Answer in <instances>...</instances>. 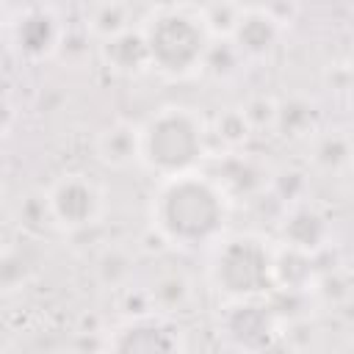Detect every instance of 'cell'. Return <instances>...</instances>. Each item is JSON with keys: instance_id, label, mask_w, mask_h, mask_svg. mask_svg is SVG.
Segmentation results:
<instances>
[{"instance_id": "obj_10", "label": "cell", "mask_w": 354, "mask_h": 354, "mask_svg": "<svg viewBox=\"0 0 354 354\" xmlns=\"http://www.w3.org/2000/svg\"><path fill=\"white\" fill-rule=\"evenodd\" d=\"M97 155L113 169H127L130 163H138V127L127 122L105 127L97 138Z\"/></svg>"}, {"instance_id": "obj_1", "label": "cell", "mask_w": 354, "mask_h": 354, "mask_svg": "<svg viewBox=\"0 0 354 354\" xmlns=\"http://www.w3.org/2000/svg\"><path fill=\"white\" fill-rule=\"evenodd\" d=\"M227 221V199L221 183L199 171L160 177L152 196V224L158 232L183 249L216 243Z\"/></svg>"}, {"instance_id": "obj_4", "label": "cell", "mask_w": 354, "mask_h": 354, "mask_svg": "<svg viewBox=\"0 0 354 354\" xmlns=\"http://www.w3.org/2000/svg\"><path fill=\"white\" fill-rule=\"evenodd\" d=\"M210 282L224 296L235 299H260L274 282V254L254 235H232L216 243L210 257Z\"/></svg>"}, {"instance_id": "obj_6", "label": "cell", "mask_w": 354, "mask_h": 354, "mask_svg": "<svg viewBox=\"0 0 354 354\" xmlns=\"http://www.w3.org/2000/svg\"><path fill=\"white\" fill-rule=\"evenodd\" d=\"M111 348L116 351H177L183 348L180 326L163 315H144L116 329Z\"/></svg>"}, {"instance_id": "obj_15", "label": "cell", "mask_w": 354, "mask_h": 354, "mask_svg": "<svg viewBox=\"0 0 354 354\" xmlns=\"http://www.w3.org/2000/svg\"><path fill=\"white\" fill-rule=\"evenodd\" d=\"M0 25H3V8H0Z\"/></svg>"}, {"instance_id": "obj_5", "label": "cell", "mask_w": 354, "mask_h": 354, "mask_svg": "<svg viewBox=\"0 0 354 354\" xmlns=\"http://www.w3.org/2000/svg\"><path fill=\"white\" fill-rule=\"evenodd\" d=\"M50 218L64 230H83L102 213V188L80 171H69L53 183L44 196Z\"/></svg>"}, {"instance_id": "obj_3", "label": "cell", "mask_w": 354, "mask_h": 354, "mask_svg": "<svg viewBox=\"0 0 354 354\" xmlns=\"http://www.w3.org/2000/svg\"><path fill=\"white\" fill-rule=\"evenodd\" d=\"M149 66L169 77H185L207 58V30L194 14L166 8L144 25Z\"/></svg>"}, {"instance_id": "obj_8", "label": "cell", "mask_w": 354, "mask_h": 354, "mask_svg": "<svg viewBox=\"0 0 354 354\" xmlns=\"http://www.w3.org/2000/svg\"><path fill=\"white\" fill-rule=\"evenodd\" d=\"M58 36H61L58 19L44 8L28 11L14 28V41H17L19 53H25L28 58L50 55L58 47Z\"/></svg>"}, {"instance_id": "obj_2", "label": "cell", "mask_w": 354, "mask_h": 354, "mask_svg": "<svg viewBox=\"0 0 354 354\" xmlns=\"http://www.w3.org/2000/svg\"><path fill=\"white\" fill-rule=\"evenodd\" d=\"M205 155L202 119L188 108H163L138 127V163L158 177L194 171Z\"/></svg>"}, {"instance_id": "obj_13", "label": "cell", "mask_w": 354, "mask_h": 354, "mask_svg": "<svg viewBox=\"0 0 354 354\" xmlns=\"http://www.w3.org/2000/svg\"><path fill=\"white\" fill-rule=\"evenodd\" d=\"M246 130H249V119L243 116V111H241V113L232 111V113H227L224 119H218V136H224V138L232 141V144L243 141V138H246Z\"/></svg>"}, {"instance_id": "obj_14", "label": "cell", "mask_w": 354, "mask_h": 354, "mask_svg": "<svg viewBox=\"0 0 354 354\" xmlns=\"http://www.w3.org/2000/svg\"><path fill=\"white\" fill-rule=\"evenodd\" d=\"M11 122H14V108H11V102H8V97L0 91V136L11 127Z\"/></svg>"}, {"instance_id": "obj_11", "label": "cell", "mask_w": 354, "mask_h": 354, "mask_svg": "<svg viewBox=\"0 0 354 354\" xmlns=\"http://www.w3.org/2000/svg\"><path fill=\"white\" fill-rule=\"evenodd\" d=\"M102 58L116 69V72H138L144 66H149L147 58V44H144V33H133V30H116L105 39L102 44Z\"/></svg>"}, {"instance_id": "obj_7", "label": "cell", "mask_w": 354, "mask_h": 354, "mask_svg": "<svg viewBox=\"0 0 354 354\" xmlns=\"http://www.w3.org/2000/svg\"><path fill=\"white\" fill-rule=\"evenodd\" d=\"M224 332L238 346H266L274 332V318L268 307L257 304V299H235L232 307H227L224 315Z\"/></svg>"}, {"instance_id": "obj_12", "label": "cell", "mask_w": 354, "mask_h": 354, "mask_svg": "<svg viewBox=\"0 0 354 354\" xmlns=\"http://www.w3.org/2000/svg\"><path fill=\"white\" fill-rule=\"evenodd\" d=\"M324 232H326L324 218H321L315 210H310V207L296 210V213L285 221V238H288V246H290V249H299V252L318 246L321 238H324Z\"/></svg>"}, {"instance_id": "obj_9", "label": "cell", "mask_w": 354, "mask_h": 354, "mask_svg": "<svg viewBox=\"0 0 354 354\" xmlns=\"http://www.w3.org/2000/svg\"><path fill=\"white\" fill-rule=\"evenodd\" d=\"M232 39L243 55L260 58L274 50L279 39V25L266 11H243L232 25Z\"/></svg>"}]
</instances>
